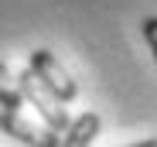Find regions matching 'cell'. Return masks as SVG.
<instances>
[{"instance_id": "5", "label": "cell", "mask_w": 157, "mask_h": 147, "mask_svg": "<svg viewBox=\"0 0 157 147\" xmlns=\"http://www.w3.org/2000/svg\"><path fill=\"white\" fill-rule=\"evenodd\" d=\"M21 106H24V96H21L17 75L0 62V110L4 113H21Z\"/></svg>"}, {"instance_id": "7", "label": "cell", "mask_w": 157, "mask_h": 147, "mask_svg": "<svg viewBox=\"0 0 157 147\" xmlns=\"http://www.w3.org/2000/svg\"><path fill=\"white\" fill-rule=\"evenodd\" d=\"M130 147H157V137H150V140H140V144H130Z\"/></svg>"}, {"instance_id": "4", "label": "cell", "mask_w": 157, "mask_h": 147, "mask_svg": "<svg viewBox=\"0 0 157 147\" xmlns=\"http://www.w3.org/2000/svg\"><path fill=\"white\" fill-rule=\"evenodd\" d=\"M99 130H102L99 113H82V116H75L68 123V130L62 133V144L58 147H89L99 137Z\"/></svg>"}, {"instance_id": "2", "label": "cell", "mask_w": 157, "mask_h": 147, "mask_svg": "<svg viewBox=\"0 0 157 147\" xmlns=\"http://www.w3.org/2000/svg\"><path fill=\"white\" fill-rule=\"evenodd\" d=\"M17 86H21V96H24V103L28 106H34V113L44 120V127H51L55 133H65L68 130V123H72V116L65 113V106L51 96L31 72H21L17 75Z\"/></svg>"}, {"instance_id": "6", "label": "cell", "mask_w": 157, "mask_h": 147, "mask_svg": "<svg viewBox=\"0 0 157 147\" xmlns=\"http://www.w3.org/2000/svg\"><path fill=\"white\" fill-rule=\"evenodd\" d=\"M140 28H144V41H147V48H150V55H154V62H157V17H147Z\"/></svg>"}, {"instance_id": "1", "label": "cell", "mask_w": 157, "mask_h": 147, "mask_svg": "<svg viewBox=\"0 0 157 147\" xmlns=\"http://www.w3.org/2000/svg\"><path fill=\"white\" fill-rule=\"evenodd\" d=\"M28 72H31V75H34L51 96H55L62 106L72 103L75 96H78V82L65 72V65L51 55L48 48H34V52H31V58H28Z\"/></svg>"}, {"instance_id": "3", "label": "cell", "mask_w": 157, "mask_h": 147, "mask_svg": "<svg viewBox=\"0 0 157 147\" xmlns=\"http://www.w3.org/2000/svg\"><path fill=\"white\" fill-rule=\"evenodd\" d=\"M0 130L7 137L28 144V147H58L62 144V133H55L51 127H38L31 120H24L21 113H4L0 110Z\"/></svg>"}]
</instances>
